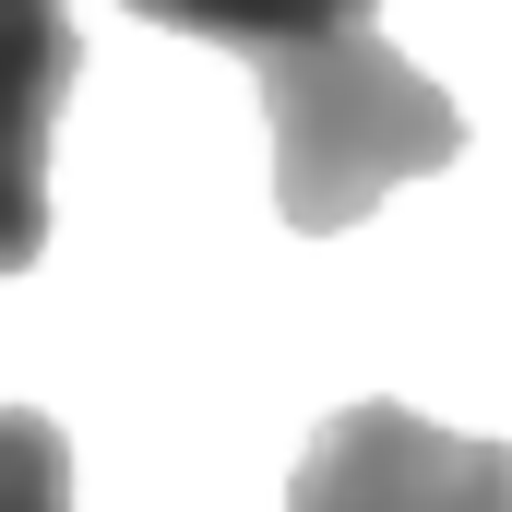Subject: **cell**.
Listing matches in <instances>:
<instances>
[{"label":"cell","instance_id":"obj_2","mask_svg":"<svg viewBox=\"0 0 512 512\" xmlns=\"http://www.w3.org/2000/svg\"><path fill=\"white\" fill-rule=\"evenodd\" d=\"M286 512H512V441H465V429L370 393L310 429Z\"/></svg>","mask_w":512,"mask_h":512},{"label":"cell","instance_id":"obj_1","mask_svg":"<svg viewBox=\"0 0 512 512\" xmlns=\"http://www.w3.org/2000/svg\"><path fill=\"white\" fill-rule=\"evenodd\" d=\"M251 72H262V131H274V215L298 239L358 227L382 191H405V179L465 155V108L382 24L322 36V48H274Z\"/></svg>","mask_w":512,"mask_h":512},{"label":"cell","instance_id":"obj_4","mask_svg":"<svg viewBox=\"0 0 512 512\" xmlns=\"http://www.w3.org/2000/svg\"><path fill=\"white\" fill-rule=\"evenodd\" d=\"M143 24H167V36H203V48H322V36H358L370 24V0H120Z\"/></svg>","mask_w":512,"mask_h":512},{"label":"cell","instance_id":"obj_3","mask_svg":"<svg viewBox=\"0 0 512 512\" xmlns=\"http://www.w3.org/2000/svg\"><path fill=\"white\" fill-rule=\"evenodd\" d=\"M84 84L72 0H0V274L48 251V131Z\"/></svg>","mask_w":512,"mask_h":512},{"label":"cell","instance_id":"obj_5","mask_svg":"<svg viewBox=\"0 0 512 512\" xmlns=\"http://www.w3.org/2000/svg\"><path fill=\"white\" fill-rule=\"evenodd\" d=\"M0 512H72V441L36 405H0Z\"/></svg>","mask_w":512,"mask_h":512}]
</instances>
